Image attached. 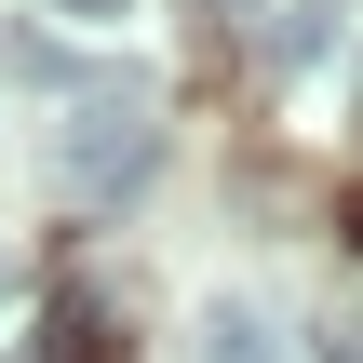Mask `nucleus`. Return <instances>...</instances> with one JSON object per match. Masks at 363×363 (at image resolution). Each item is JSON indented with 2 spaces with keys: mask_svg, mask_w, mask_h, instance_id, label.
<instances>
[{
  "mask_svg": "<svg viewBox=\"0 0 363 363\" xmlns=\"http://www.w3.org/2000/svg\"><path fill=\"white\" fill-rule=\"evenodd\" d=\"M148 162H162V121H148L135 81H94V94L54 121V175H67V202H135Z\"/></svg>",
  "mask_w": 363,
  "mask_h": 363,
  "instance_id": "obj_1",
  "label": "nucleus"
},
{
  "mask_svg": "<svg viewBox=\"0 0 363 363\" xmlns=\"http://www.w3.org/2000/svg\"><path fill=\"white\" fill-rule=\"evenodd\" d=\"M242 40H256L269 67H296V54H323V0H256V13H242Z\"/></svg>",
  "mask_w": 363,
  "mask_h": 363,
  "instance_id": "obj_2",
  "label": "nucleus"
},
{
  "mask_svg": "<svg viewBox=\"0 0 363 363\" xmlns=\"http://www.w3.org/2000/svg\"><path fill=\"white\" fill-rule=\"evenodd\" d=\"M202 363H283V350H269L256 310H216V323H202Z\"/></svg>",
  "mask_w": 363,
  "mask_h": 363,
  "instance_id": "obj_3",
  "label": "nucleus"
},
{
  "mask_svg": "<svg viewBox=\"0 0 363 363\" xmlns=\"http://www.w3.org/2000/svg\"><path fill=\"white\" fill-rule=\"evenodd\" d=\"M323 363H363V310H337V323H323Z\"/></svg>",
  "mask_w": 363,
  "mask_h": 363,
  "instance_id": "obj_4",
  "label": "nucleus"
},
{
  "mask_svg": "<svg viewBox=\"0 0 363 363\" xmlns=\"http://www.w3.org/2000/svg\"><path fill=\"white\" fill-rule=\"evenodd\" d=\"M81 13H121V0H81Z\"/></svg>",
  "mask_w": 363,
  "mask_h": 363,
  "instance_id": "obj_5",
  "label": "nucleus"
}]
</instances>
